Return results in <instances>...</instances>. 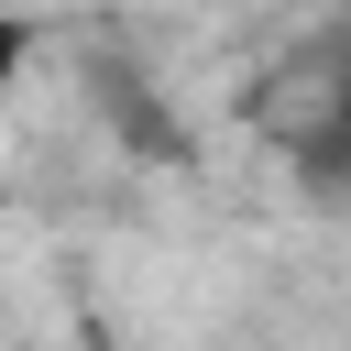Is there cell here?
Listing matches in <instances>:
<instances>
[{"mask_svg":"<svg viewBox=\"0 0 351 351\" xmlns=\"http://www.w3.org/2000/svg\"><path fill=\"white\" fill-rule=\"evenodd\" d=\"M33 55H44V22H33V11H11V0H0V110H11V88H22V77H33Z\"/></svg>","mask_w":351,"mask_h":351,"instance_id":"1","label":"cell"}]
</instances>
